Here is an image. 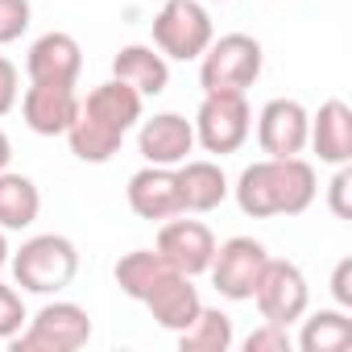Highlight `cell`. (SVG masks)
Wrapping results in <instances>:
<instances>
[{"instance_id":"cell-1","label":"cell","mask_w":352,"mask_h":352,"mask_svg":"<svg viewBox=\"0 0 352 352\" xmlns=\"http://www.w3.org/2000/svg\"><path fill=\"white\" fill-rule=\"evenodd\" d=\"M236 204L253 220L270 216H302L315 204V166L302 157H261L241 170L236 179Z\"/></svg>"},{"instance_id":"cell-2","label":"cell","mask_w":352,"mask_h":352,"mask_svg":"<svg viewBox=\"0 0 352 352\" xmlns=\"http://www.w3.org/2000/svg\"><path fill=\"white\" fill-rule=\"evenodd\" d=\"M13 278L21 290L30 294H58L63 286H71L75 270H79V253L67 236L58 232H42V236H30L13 257Z\"/></svg>"},{"instance_id":"cell-3","label":"cell","mask_w":352,"mask_h":352,"mask_svg":"<svg viewBox=\"0 0 352 352\" xmlns=\"http://www.w3.org/2000/svg\"><path fill=\"white\" fill-rule=\"evenodd\" d=\"M261 75V42L249 34H224L212 38V46L199 54V83L204 91H245Z\"/></svg>"},{"instance_id":"cell-4","label":"cell","mask_w":352,"mask_h":352,"mask_svg":"<svg viewBox=\"0 0 352 352\" xmlns=\"http://www.w3.org/2000/svg\"><path fill=\"white\" fill-rule=\"evenodd\" d=\"M212 38H216V30L199 0H166L153 17V46L174 63L199 58L212 46Z\"/></svg>"},{"instance_id":"cell-5","label":"cell","mask_w":352,"mask_h":352,"mask_svg":"<svg viewBox=\"0 0 352 352\" xmlns=\"http://www.w3.org/2000/svg\"><path fill=\"white\" fill-rule=\"evenodd\" d=\"M191 129L208 153H236L253 129V112H249L245 91H204V104H199Z\"/></svg>"},{"instance_id":"cell-6","label":"cell","mask_w":352,"mask_h":352,"mask_svg":"<svg viewBox=\"0 0 352 352\" xmlns=\"http://www.w3.org/2000/svg\"><path fill=\"white\" fill-rule=\"evenodd\" d=\"M91 340V315L79 302H46L25 331L9 340L13 352H75Z\"/></svg>"},{"instance_id":"cell-7","label":"cell","mask_w":352,"mask_h":352,"mask_svg":"<svg viewBox=\"0 0 352 352\" xmlns=\"http://www.w3.org/2000/svg\"><path fill=\"white\" fill-rule=\"evenodd\" d=\"M253 302L261 311L265 323H278V327H290L307 315L311 307V290H307V278L294 261H265L257 286H253Z\"/></svg>"},{"instance_id":"cell-8","label":"cell","mask_w":352,"mask_h":352,"mask_svg":"<svg viewBox=\"0 0 352 352\" xmlns=\"http://www.w3.org/2000/svg\"><path fill=\"white\" fill-rule=\"evenodd\" d=\"M265 261H270V253H265L261 241H253V236H232V241L216 245V257H212L208 274H212V282H216V290H220L224 298L249 302V298H253V286H257V278H261V270H265Z\"/></svg>"},{"instance_id":"cell-9","label":"cell","mask_w":352,"mask_h":352,"mask_svg":"<svg viewBox=\"0 0 352 352\" xmlns=\"http://www.w3.org/2000/svg\"><path fill=\"white\" fill-rule=\"evenodd\" d=\"M307 129H311V112L298 100H270L257 112V145L265 157H298L307 149Z\"/></svg>"},{"instance_id":"cell-10","label":"cell","mask_w":352,"mask_h":352,"mask_svg":"<svg viewBox=\"0 0 352 352\" xmlns=\"http://www.w3.org/2000/svg\"><path fill=\"white\" fill-rule=\"evenodd\" d=\"M157 253L179 270L187 278H199L208 274L212 257H216V236L204 220H179V216H170L157 232Z\"/></svg>"},{"instance_id":"cell-11","label":"cell","mask_w":352,"mask_h":352,"mask_svg":"<svg viewBox=\"0 0 352 352\" xmlns=\"http://www.w3.org/2000/svg\"><path fill=\"white\" fill-rule=\"evenodd\" d=\"M79 112L75 83H30L21 96V116L38 137H63Z\"/></svg>"},{"instance_id":"cell-12","label":"cell","mask_w":352,"mask_h":352,"mask_svg":"<svg viewBox=\"0 0 352 352\" xmlns=\"http://www.w3.org/2000/svg\"><path fill=\"white\" fill-rule=\"evenodd\" d=\"M137 149L149 166H179L187 162V153L195 149V129L187 116L179 112H157L149 120H141L137 133Z\"/></svg>"},{"instance_id":"cell-13","label":"cell","mask_w":352,"mask_h":352,"mask_svg":"<svg viewBox=\"0 0 352 352\" xmlns=\"http://www.w3.org/2000/svg\"><path fill=\"white\" fill-rule=\"evenodd\" d=\"M129 208L141 220H170L183 216V199H179V179L174 166H141L129 179Z\"/></svg>"},{"instance_id":"cell-14","label":"cell","mask_w":352,"mask_h":352,"mask_svg":"<svg viewBox=\"0 0 352 352\" xmlns=\"http://www.w3.org/2000/svg\"><path fill=\"white\" fill-rule=\"evenodd\" d=\"M79 71H83V50H79V42H75L71 34H63V30L42 34V38L30 46V54H25V75H30V83H75Z\"/></svg>"},{"instance_id":"cell-15","label":"cell","mask_w":352,"mask_h":352,"mask_svg":"<svg viewBox=\"0 0 352 352\" xmlns=\"http://www.w3.org/2000/svg\"><path fill=\"white\" fill-rule=\"evenodd\" d=\"M174 179H179V199H183V216L187 212H216L228 199V174L220 162L212 157H187L174 166Z\"/></svg>"},{"instance_id":"cell-16","label":"cell","mask_w":352,"mask_h":352,"mask_svg":"<svg viewBox=\"0 0 352 352\" xmlns=\"http://www.w3.org/2000/svg\"><path fill=\"white\" fill-rule=\"evenodd\" d=\"M307 145L319 153V162L348 166L352 162V108L344 100L319 104V112L311 116V129H307Z\"/></svg>"},{"instance_id":"cell-17","label":"cell","mask_w":352,"mask_h":352,"mask_svg":"<svg viewBox=\"0 0 352 352\" xmlns=\"http://www.w3.org/2000/svg\"><path fill=\"white\" fill-rule=\"evenodd\" d=\"M112 79L129 83L141 100H149L170 87V63L157 46H120V54L112 58Z\"/></svg>"},{"instance_id":"cell-18","label":"cell","mask_w":352,"mask_h":352,"mask_svg":"<svg viewBox=\"0 0 352 352\" xmlns=\"http://www.w3.org/2000/svg\"><path fill=\"white\" fill-rule=\"evenodd\" d=\"M145 307H149V315L157 319V327L183 331V327L199 315L204 298H199V290H195V282H191L187 274H170V278H162V282L149 290Z\"/></svg>"},{"instance_id":"cell-19","label":"cell","mask_w":352,"mask_h":352,"mask_svg":"<svg viewBox=\"0 0 352 352\" xmlns=\"http://www.w3.org/2000/svg\"><path fill=\"white\" fill-rule=\"evenodd\" d=\"M79 108L83 112H91L96 120H104L108 129H116V133H129L137 120H141V108H145V100L129 87V83H120V79H108V83H100V87H91V96L87 100H79Z\"/></svg>"},{"instance_id":"cell-20","label":"cell","mask_w":352,"mask_h":352,"mask_svg":"<svg viewBox=\"0 0 352 352\" xmlns=\"http://www.w3.org/2000/svg\"><path fill=\"white\" fill-rule=\"evenodd\" d=\"M42 212V191L34 179L17 170H0V228L5 232H21L38 220Z\"/></svg>"},{"instance_id":"cell-21","label":"cell","mask_w":352,"mask_h":352,"mask_svg":"<svg viewBox=\"0 0 352 352\" xmlns=\"http://www.w3.org/2000/svg\"><path fill=\"white\" fill-rule=\"evenodd\" d=\"M116 286L133 298V302H145L149 298V290L162 282V278H170V274H179L157 249H133V253H124L120 261H116Z\"/></svg>"},{"instance_id":"cell-22","label":"cell","mask_w":352,"mask_h":352,"mask_svg":"<svg viewBox=\"0 0 352 352\" xmlns=\"http://www.w3.org/2000/svg\"><path fill=\"white\" fill-rule=\"evenodd\" d=\"M67 141H71V153L79 157V162H91V166H100V162H108L116 149H120V141H124V133H116V129H108L104 120H96L91 112H75V120H71V129L63 133Z\"/></svg>"},{"instance_id":"cell-23","label":"cell","mask_w":352,"mask_h":352,"mask_svg":"<svg viewBox=\"0 0 352 352\" xmlns=\"http://www.w3.org/2000/svg\"><path fill=\"white\" fill-rule=\"evenodd\" d=\"M236 340L232 319L220 307H199V315L179 331V348L183 352H228Z\"/></svg>"},{"instance_id":"cell-24","label":"cell","mask_w":352,"mask_h":352,"mask_svg":"<svg viewBox=\"0 0 352 352\" xmlns=\"http://www.w3.org/2000/svg\"><path fill=\"white\" fill-rule=\"evenodd\" d=\"M298 348L302 352H344V348H352V319L344 315V307L315 311L311 319H302Z\"/></svg>"},{"instance_id":"cell-25","label":"cell","mask_w":352,"mask_h":352,"mask_svg":"<svg viewBox=\"0 0 352 352\" xmlns=\"http://www.w3.org/2000/svg\"><path fill=\"white\" fill-rule=\"evenodd\" d=\"M30 0H0V46L5 42H17L25 30H30Z\"/></svg>"},{"instance_id":"cell-26","label":"cell","mask_w":352,"mask_h":352,"mask_svg":"<svg viewBox=\"0 0 352 352\" xmlns=\"http://www.w3.org/2000/svg\"><path fill=\"white\" fill-rule=\"evenodd\" d=\"M25 302H21V294L13 290V286H5L0 282V340H13L21 327H25Z\"/></svg>"},{"instance_id":"cell-27","label":"cell","mask_w":352,"mask_h":352,"mask_svg":"<svg viewBox=\"0 0 352 352\" xmlns=\"http://www.w3.org/2000/svg\"><path fill=\"white\" fill-rule=\"evenodd\" d=\"M290 348H294V340L278 323H261L257 331L245 336V352H290Z\"/></svg>"},{"instance_id":"cell-28","label":"cell","mask_w":352,"mask_h":352,"mask_svg":"<svg viewBox=\"0 0 352 352\" xmlns=\"http://www.w3.org/2000/svg\"><path fill=\"white\" fill-rule=\"evenodd\" d=\"M348 191H352V170H348V166H336V179L327 183V208H331L336 220H352Z\"/></svg>"},{"instance_id":"cell-29","label":"cell","mask_w":352,"mask_h":352,"mask_svg":"<svg viewBox=\"0 0 352 352\" xmlns=\"http://www.w3.org/2000/svg\"><path fill=\"white\" fill-rule=\"evenodd\" d=\"M17 91H21V83H17V67H13L5 54H0V116L17 108Z\"/></svg>"},{"instance_id":"cell-30","label":"cell","mask_w":352,"mask_h":352,"mask_svg":"<svg viewBox=\"0 0 352 352\" xmlns=\"http://www.w3.org/2000/svg\"><path fill=\"white\" fill-rule=\"evenodd\" d=\"M331 294H336L340 307H352V257H344L331 270Z\"/></svg>"},{"instance_id":"cell-31","label":"cell","mask_w":352,"mask_h":352,"mask_svg":"<svg viewBox=\"0 0 352 352\" xmlns=\"http://www.w3.org/2000/svg\"><path fill=\"white\" fill-rule=\"evenodd\" d=\"M9 162H13V141H9L5 129H0V170H9Z\"/></svg>"},{"instance_id":"cell-32","label":"cell","mask_w":352,"mask_h":352,"mask_svg":"<svg viewBox=\"0 0 352 352\" xmlns=\"http://www.w3.org/2000/svg\"><path fill=\"white\" fill-rule=\"evenodd\" d=\"M9 265V241H5V228H0V270Z\"/></svg>"}]
</instances>
